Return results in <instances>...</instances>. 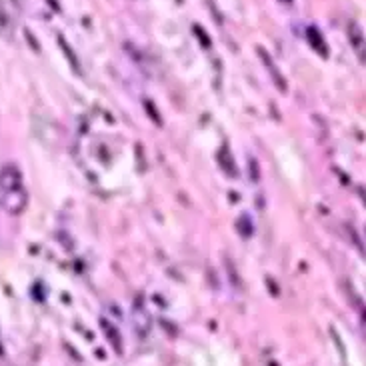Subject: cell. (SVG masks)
<instances>
[{"mask_svg": "<svg viewBox=\"0 0 366 366\" xmlns=\"http://www.w3.org/2000/svg\"><path fill=\"white\" fill-rule=\"evenodd\" d=\"M308 38H310V44L314 46L322 56H328V48H326V44H324V40H322V36H320V32L312 26V28H308Z\"/></svg>", "mask_w": 366, "mask_h": 366, "instance_id": "cell-3", "label": "cell"}, {"mask_svg": "<svg viewBox=\"0 0 366 366\" xmlns=\"http://www.w3.org/2000/svg\"><path fill=\"white\" fill-rule=\"evenodd\" d=\"M0 204L8 214H20L26 206V188L16 164H4L0 170Z\"/></svg>", "mask_w": 366, "mask_h": 366, "instance_id": "cell-1", "label": "cell"}, {"mask_svg": "<svg viewBox=\"0 0 366 366\" xmlns=\"http://www.w3.org/2000/svg\"><path fill=\"white\" fill-rule=\"evenodd\" d=\"M146 108H148V112H150V114H154V120H156V122H158V124H160V116H158V114H156V112H154V106H150V102H146Z\"/></svg>", "mask_w": 366, "mask_h": 366, "instance_id": "cell-6", "label": "cell"}, {"mask_svg": "<svg viewBox=\"0 0 366 366\" xmlns=\"http://www.w3.org/2000/svg\"><path fill=\"white\" fill-rule=\"evenodd\" d=\"M102 328H104V332L108 334V338H110V342H112V346L120 352V336H116V330H114V326H110L106 320H102Z\"/></svg>", "mask_w": 366, "mask_h": 366, "instance_id": "cell-5", "label": "cell"}, {"mask_svg": "<svg viewBox=\"0 0 366 366\" xmlns=\"http://www.w3.org/2000/svg\"><path fill=\"white\" fill-rule=\"evenodd\" d=\"M348 34H350V38H352V44H354V48H356V52H358L360 60L364 62V36H362V30H360L354 22H350Z\"/></svg>", "mask_w": 366, "mask_h": 366, "instance_id": "cell-2", "label": "cell"}, {"mask_svg": "<svg viewBox=\"0 0 366 366\" xmlns=\"http://www.w3.org/2000/svg\"><path fill=\"white\" fill-rule=\"evenodd\" d=\"M258 52H260V54H262V60H264V62L268 64V68H270V74L274 76V80H276V84H278V86H280L282 90H286V82L282 80V76H278V72H276V68H274V64L270 62V58H268V54H266V52H264L262 48H258Z\"/></svg>", "mask_w": 366, "mask_h": 366, "instance_id": "cell-4", "label": "cell"}]
</instances>
